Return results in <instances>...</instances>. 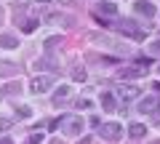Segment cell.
Returning a JSON list of instances; mask_svg holds the SVG:
<instances>
[{
	"instance_id": "1",
	"label": "cell",
	"mask_w": 160,
	"mask_h": 144,
	"mask_svg": "<svg viewBox=\"0 0 160 144\" xmlns=\"http://www.w3.org/2000/svg\"><path fill=\"white\" fill-rule=\"evenodd\" d=\"M53 128L62 131V133H67V136H80L83 128H86V123H83L80 115H62L59 120H53Z\"/></svg>"
},
{
	"instance_id": "2",
	"label": "cell",
	"mask_w": 160,
	"mask_h": 144,
	"mask_svg": "<svg viewBox=\"0 0 160 144\" xmlns=\"http://www.w3.org/2000/svg\"><path fill=\"white\" fill-rule=\"evenodd\" d=\"M115 29H118V32H123V35H128V37H133V40H144V32H142L139 27H133L131 19H123V22H118V24H115Z\"/></svg>"
},
{
	"instance_id": "3",
	"label": "cell",
	"mask_w": 160,
	"mask_h": 144,
	"mask_svg": "<svg viewBox=\"0 0 160 144\" xmlns=\"http://www.w3.org/2000/svg\"><path fill=\"white\" fill-rule=\"evenodd\" d=\"M99 136H102L104 142H120V136H123V128H120L118 123H104V126L99 128Z\"/></svg>"
},
{
	"instance_id": "4",
	"label": "cell",
	"mask_w": 160,
	"mask_h": 144,
	"mask_svg": "<svg viewBox=\"0 0 160 144\" xmlns=\"http://www.w3.org/2000/svg\"><path fill=\"white\" fill-rule=\"evenodd\" d=\"M51 86H53V77L51 75H38L32 80V86H29V91L40 96V93H48V91H51Z\"/></svg>"
},
{
	"instance_id": "5",
	"label": "cell",
	"mask_w": 160,
	"mask_h": 144,
	"mask_svg": "<svg viewBox=\"0 0 160 144\" xmlns=\"http://www.w3.org/2000/svg\"><path fill=\"white\" fill-rule=\"evenodd\" d=\"M158 110H160V99L158 96H144L142 102H139V112H142V115H155Z\"/></svg>"
},
{
	"instance_id": "6",
	"label": "cell",
	"mask_w": 160,
	"mask_h": 144,
	"mask_svg": "<svg viewBox=\"0 0 160 144\" xmlns=\"http://www.w3.org/2000/svg\"><path fill=\"white\" fill-rule=\"evenodd\" d=\"M144 75H147V67H123V69H118L120 80H126V77H144Z\"/></svg>"
},
{
	"instance_id": "7",
	"label": "cell",
	"mask_w": 160,
	"mask_h": 144,
	"mask_svg": "<svg viewBox=\"0 0 160 144\" xmlns=\"http://www.w3.org/2000/svg\"><path fill=\"white\" fill-rule=\"evenodd\" d=\"M13 75H19V64L0 59V77H13Z\"/></svg>"
},
{
	"instance_id": "8",
	"label": "cell",
	"mask_w": 160,
	"mask_h": 144,
	"mask_svg": "<svg viewBox=\"0 0 160 144\" xmlns=\"http://www.w3.org/2000/svg\"><path fill=\"white\" fill-rule=\"evenodd\" d=\"M133 8H136L139 13H144V16H155V13H158V8H155L152 3H147V0H136Z\"/></svg>"
},
{
	"instance_id": "9",
	"label": "cell",
	"mask_w": 160,
	"mask_h": 144,
	"mask_svg": "<svg viewBox=\"0 0 160 144\" xmlns=\"http://www.w3.org/2000/svg\"><path fill=\"white\" fill-rule=\"evenodd\" d=\"M118 96L126 99V102H128V99H136V96H139V88H136V86H120V88H118Z\"/></svg>"
},
{
	"instance_id": "10",
	"label": "cell",
	"mask_w": 160,
	"mask_h": 144,
	"mask_svg": "<svg viewBox=\"0 0 160 144\" xmlns=\"http://www.w3.org/2000/svg\"><path fill=\"white\" fill-rule=\"evenodd\" d=\"M102 13H107V16H115V13H118L115 3H99V8H96V16H102Z\"/></svg>"
},
{
	"instance_id": "11",
	"label": "cell",
	"mask_w": 160,
	"mask_h": 144,
	"mask_svg": "<svg viewBox=\"0 0 160 144\" xmlns=\"http://www.w3.org/2000/svg\"><path fill=\"white\" fill-rule=\"evenodd\" d=\"M128 133H131V139H142L144 133H147V128H144L142 123H131V128H128Z\"/></svg>"
},
{
	"instance_id": "12",
	"label": "cell",
	"mask_w": 160,
	"mask_h": 144,
	"mask_svg": "<svg viewBox=\"0 0 160 144\" xmlns=\"http://www.w3.org/2000/svg\"><path fill=\"white\" fill-rule=\"evenodd\" d=\"M0 46L3 48H19V40L13 35H0Z\"/></svg>"
},
{
	"instance_id": "13",
	"label": "cell",
	"mask_w": 160,
	"mask_h": 144,
	"mask_svg": "<svg viewBox=\"0 0 160 144\" xmlns=\"http://www.w3.org/2000/svg\"><path fill=\"white\" fill-rule=\"evenodd\" d=\"M102 107H104V112H115V99H112V93H102Z\"/></svg>"
},
{
	"instance_id": "14",
	"label": "cell",
	"mask_w": 160,
	"mask_h": 144,
	"mask_svg": "<svg viewBox=\"0 0 160 144\" xmlns=\"http://www.w3.org/2000/svg\"><path fill=\"white\" fill-rule=\"evenodd\" d=\"M67 96H69V88H67V86H62V88H59L56 93H53V104H62V102H64Z\"/></svg>"
},
{
	"instance_id": "15",
	"label": "cell",
	"mask_w": 160,
	"mask_h": 144,
	"mask_svg": "<svg viewBox=\"0 0 160 144\" xmlns=\"http://www.w3.org/2000/svg\"><path fill=\"white\" fill-rule=\"evenodd\" d=\"M48 22H64V24L69 27V24H72L75 19H72V16H64V13H53V16H48Z\"/></svg>"
},
{
	"instance_id": "16",
	"label": "cell",
	"mask_w": 160,
	"mask_h": 144,
	"mask_svg": "<svg viewBox=\"0 0 160 144\" xmlns=\"http://www.w3.org/2000/svg\"><path fill=\"white\" fill-rule=\"evenodd\" d=\"M16 115L22 117V120H27V117L32 115V107H27V104H22V107H16Z\"/></svg>"
},
{
	"instance_id": "17",
	"label": "cell",
	"mask_w": 160,
	"mask_h": 144,
	"mask_svg": "<svg viewBox=\"0 0 160 144\" xmlns=\"http://www.w3.org/2000/svg\"><path fill=\"white\" fill-rule=\"evenodd\" d=\"M35 27H38V19H27V22L22 24V29H24V32H32Z\"/></svg>"
},
{
	"instance_id": "18",
	"label": "cell",
	"mask_w": 160,
	"mask_h": 144,
	"mask_svg": "<svg viewBox=\"0 0 160 144\" xmlns=\"http://www.w3.org/2000/svg\"><path fill=\"white\" fill-rule=\"evenodd\" d=\"M22 91V83H8L6 86V93H19Z\"/></svg>"
},
{
	"instance_id": "19",
	"label": "cell",
	"mask_w": 160,
	"mask_h": 144,
	"mask_svg": "<svg viewBox=\"0 0 160 144\" xmlns=\"http://www.w3.org/2000/svg\"><path fill=\"white\" fill-rule=\"evenodd\" d=\"M72 77H75V80H86V69L75 67V69H72Z\"/></svg>"
},
{
	"instance_id": "20",
	"label": "cell",
	"mask_w": 160,
	"mask_h": 144,
	"mask_svg": "<svg viewBox=\"0 0 160 144\" xmlns=\"http://www.w3.org/2000/svg\"><path fill=\"white\" fill-rule=\"evenodd\" d=\"M59 43H62V37H48V40H46V48L51 51V48H56Z\"/></svg>"
},
{
	"instance_id": "21",
	"label": "cell",
	"mask_w": 160,
	"mask_h": 144,
	"mask_svg": "<svg viewBox=\"0 0 160 144\" xmlns=\"http://www.w3.org/2000/svg\"><path fill=\"white\" fill-rule=\"evenodd\" d=\"M149 53H155V56H160V40L149 43Z\"/></svg>"
},
{
	"instance_id": "22",
	"label": "cell",
	"mask_w": 160,
	"mask_h": 144,
	"mask_svg": "<svg viewBox=\"0 0 160 144\" xmlns=\"http://www.w3.org/2000/svg\"><path fill=\"white\" fill-rule=\"evenodd\" d=\"M43 142V133H32V136H29V142L27 144H40Z\"/></svg>"
},
{
	"instance_id": "23",
	"label": "cell",
	"mask_w": 160,
	"mask_h": 144,
	"mask_svg": "<svg viewBox=\"0 0 160 144\" xmlns=\"http://www.w3.org/2000/svg\"><path fill=\"white\" fill-rule=\"evenodd\" d=\"M8 128H11V120L8 117H0V131H8Z\"/></svg>"
},
{
	"instance_id": "24",
	"label": "cell",
	"mask_w": 160,
	"mask_h": 144,
	"mask_svg": "<svg viewBox=\"0 0 160 144\" xmlns=\"http://www.w3.org/2000/svg\"><path fill=\"white\" fill-rule=\"evenodd\" d=\"M78 107H80V110H86V107H91V102H88V99H80Z\"/></svg>"
},
{
	"instance_id": "25",
	"label": "cell",
	"mask_w": 160,
	"mask_h": 144,
	"mask_svg": "<svg viewBox=\"0 0 160 144\" xmlns=\"http://www.w3.org/2000/svg\"><path fill=\"white\" fill-rule=\"evenodd\" d=\"M0 144H13V142H11L8 136H3V139H0Z\"/></svg>"
},
{
	"instance_id": "26",
	"label": "cell",
	"mask_w": 160,
	"mask_h": 144,
	"mask_svg": "<svg viewBox=\"0 0 160 144\" xmlns=\"http://www.w3.org/2000/svg\"><path fill=\"white\" fill-rule=\"evenodd\" d=\"M32 3H38V6H46V3H51V0H32Z\"/></svg>"
},
{
	"instance_id": "27",
	"label": "cell",
	"mask_w": 160,
	"mask_h": 144,
	"mask_svg": "<svg viewBox=\"0 0 160 144\" xmlns=\"http://www.w3.org/2000/svg\"><path fill=\"white\" fill-rule=\"evenodd\" d=\"M51 144H64V142H62V139H53V142H51Z\"/></svg>"
},
{
	"instance_id": "28",
	"label": "cell",
	"mask_w": 160,
	"mask_h": 144,
	"mask_svg": "<svg viewBox=\"0 0 160 144\" xmlns=\"http://www.w3.org/2000/svg\"><path fill=\"white\" fill-rule=\"evenodd\" d=\"M152 88H158V91H160V83H155V86H152Z\"/></svg>"
}]
</instances>
